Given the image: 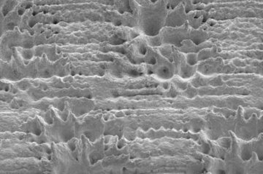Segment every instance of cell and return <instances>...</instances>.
Segmentation results:
<instances>
[{
    "instance_id": "5b68a950",
    "label": "cell",
    "mask_w": 263,
    "mask_h": 174,
    "mask_svg": "<svg viewBox=\"0 0 263 174\" xmlns=\"http://www.w3.org/2000/svg\"><path fill=\"white\" fill-rule=\"evenodd\" d=\"M195 70V66H189L184 62L181 65V69L180 70L181 76L183 78H189L194 74V71Z\"/></svg>"
},
{
    "instance_id": "52a82bcc",
    "label": "cell",
    "mask_w": 263,
    "mask_h": 174,
    "mask_svg": "<svg viewBox=\"0 0 263 174\" xmlns=\"http://www.w3.org/2000/svg\"><path fill=\"white\" fill-rule=\"evenodd\" d=\"M136 51L137 54L141 57H145L149 52V49L146 44L143 42H139L136 46Z\"/></svg>"
},
{
    "instance_id": "8992f818",
    "label": "cell",
    "mask_w": 263,
    "mask_h": 174,
    "mask_svg": "<svg viewBox=\"0 0 263 174\" xmlns=\"http://www.w3.org/2000/svg\"><path fill=\"white\" fill-rule=\"evenodd\" d=\"M199 61V56L195 53H189L186 55L185 63L189 66H196Z\"/></svg>"
},
{
    "instance_id": "277c9868",
    "label": "cell",
    "mask_w": 263,
    "mask_h": 174,
    "mask_svg": "<svg viewBox=\"0 0 263 174\" xmlns=\"http://www.w3.org/2000/svg\"><path fill=\"white\" fill-rule=\"evenodd\" d=\"M204 15L201 12H194L187 16V21L192 27L197 29L203 21Z\"/></svg>"
},
{
    "instance_id": "6da1fadb",
    "label": "cell",
    "mask_w": 263,
    "mask_h": 174,
    "mask_svg": "<svg viewBox=\"0 0 263 174\" xmlns=\"http://www.w3.org/2000/svg\"><path fill=\"white\" fill-rule=\"evenodd\" d=\"M155 4L152 7L140 8V25L142 26V31L152 37L159 32L166 20L165 8L158 7L156 2Z\"/></svg>"
},
{
    "instance_id": "7a4b0ae2",
    "label": "cell",
    "mask_w": 263,
    "mask_h": 174,
    "mask_svg": "<svg viewBox=\"0 0 263 174\" xmlns=\"http://www.w3.org/2000/svg\"><path fill=\"white\" fill-rule=\"evenodd\" d=\"M151 73L155 74L160 80H167L174 76L175 67L166 58L157 57L156 64L151 66Z\"/></svg>"
},
{
    "instance_id": "3957f363",
    "label": "cell",
    "mask_w": 263,
    "mask_h": 174,
    "mask_svg": "<svg viewBox=\"0 0 263 174\" xmlns=\"http://www.w3.org/2000/svg\"><path fill=\"white\" fill-rule=\"evenodd\" d=\"M187 21V15L185 13L184 8L182 4H179L176 8H174V10L170 13L168 16L166 17L165 25L176 28L184 25Z\"/></svg>"
},
{
    "instance_id": "ba28073f",
    "label": "cell",
    "mask_w": 263,
    "mask_h": 174,
    "mask_svg": "<svg viewBox=\"0 0 263 174\" xmlns=\"http://www.w3.org/2000/svg\"><path fill=\"white\" fill-rule=\"evenodd\" d=\"M162 87L164 88L165 90H167L168 88H170V84L168 82H164L162 83Z\"/></svg>"
}]
</instances>
